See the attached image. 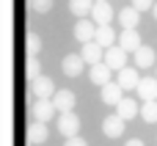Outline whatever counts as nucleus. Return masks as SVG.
Wrapping results in <instances>:
<instances>
[{"label":"nucleus","mask_w":157,"mask_h":146,"mask_svg":"<svg viewBox=\"0 0 157 146\" xmlns=\"http://www.w3.org/2000/svg\"><path fill=\"white\" fill-rule=\"evenodd\" d=\"M102 63L113 72H121V69H127V52L121 50V47H108L105 50V58H102Z\"/></svg>","instance_id":"obj_1"},{"label":"nucleus","mask_w":157,"mask_h":146,"mask_svg":"<svg viewBox=\"0 0 157 146\" xmlns=\"http://www.w3.org/2000/svg\"><path fill=\"white\" fill-rule=\"evenodd\" d=\"M58 133L66 138H75L80 133V119L77 113H58Z\"/></svg>","instance_id":"obj_2"},{"label":"nucleus","mask_w":157,"mask_h":146,"mask_svg":"<svg viewBox=\"0 0 157 146\" xmlns=\"http://www.w3.org/2000/svg\"><path fill=\"white\" fill-rule=\"evenodd\" d=\"M30 91H33L36 99H52L55 97V83L50 77H36V80H30Z\"/></svg>","instance_id":"obj_3"},{"label":"nucleus","mask_w":157,"mask_h":146,"mask_svg":"<svg viewBox=\"0 0 157 146\" xmlns=\"http://www.w3.org/2000/svg\"><path fill=\"white\" fill-rule=\"evenodd\" d=\"M50 102H52V108H55L58 113H72L75 105H77V97H75L72 91L63 88V91H55V97H52Z\"/></svg>","instance_id":"obj_4"},{"label":"nucleus","mask_w":157,"mask_h":146,"mask_svg":"<svg viewBox=\"0 0 157 146\" xmlns=\"http://www.w3.org/2000/svg\"><path fill=\"white\" fill-rule=\"evenodd\" d=\"M116 17V11H113V6L110 3H94V8H91V22L99 28V25H110V19Z\"/></svg>","instance_id":"obj_5"},{"label":"nucleus","mask_w":157,"mask_h":146,"mask_svg":"<svg viewBox=\"0 0 157 146\" xmlns=\"http://www.w3.org/2000/svg\"><path fill=\"white\" fill-rule=\"evenodd\" d=\"M30 113H33V121H41V124H47L58 110L52 108V102L50 99H36L33 102V108H30Z\"/></svg>","instance_id":"obj_6"},{"label":"nucleus","mask_w":157,"mask_h":146,"mask_svg":"<svg viewBox=\"0 0 157 146\" xmlns=\"http://www.w3.org/2000/svg\"><path fill=\"white\" fill-rule=\"evenodd\" d=\"M119 47H121L124 52H135L138 47H144L141 33H138V30H121V33H119Z\"/></svg>","instance_id":"obj_7"},{"label":"nucleus","mask_w":157,"mask_h":146,"mask_svg":"<svg viewBox=\"0 0 157 146\" xmlns=\"http://www.w3.org/2000/svg\"><path fill=\"white\" fill-rule=\"evenodd\" d=\"M80 58H83L86 63L97 66V63H102V58H105V50H102L97 41H88V44H83V50H80Z\"/></svg>","instance_id":"obj_8"},{"label":"nucleus","mask_w":157,"mask_h":146,"mask_svg":"<svg viewBox=\"0 0 157 146\" xmlns=\"http://www.w3.org/2000/svg\"><path fill=\"white\" fill-rule=\"evenodd\" d=\"M132 58H135V69H152L157 63V55H155L152 47H138L132 52Z\"/></svg>","instance_id":"obj_9"},{"label":"nucleus","mask_w":157,"mask_h":146,"mask_svg":"<svg viewBox=\"0 0 157 146\" xmlns=\"http://www.w3.org/2000/svg\"><path fill=\"white\" fill-rule=\"evenodd\" d=\"M138 97L144 99V102H155L157 99V77H141V83H138Z\"/></svg>","instance_id":"obj_10"},{"label":"nucleus","mask_w":157,"mask_h":146,"mask_svg":"<svg viewBox=\"0 0 157 146\" xmlns=\"http://www.w3.org/2000/svg\"><path fill=\"white\" fill-rule=\"evenodd\" d=\"M94 36H97V25H94V22H88V19H80V22L75 25V39H77L80 44H88V41H94Z\"/></svg>","instance_id":"obj_11"},{"label":"nucleus","mask_w":157,"mask_h":146,"mask_svg":"<svg viewBox=\"0 0 157 146\" xmlns=\"http://www.w3.org/2000/svg\"><path fill=\"white\" fill-rule=\"evenodd\" d=\"M94 41H97L102 50H108V47H113V44L119 41V33H116L110 25H99V28H97V36H94Z\"/></svg>","instance_id":"obj_12"},{"label":"nucleus","mask_w":157,"mask_h":146,"mask_svg":"<svg viewBox=\"0 0 157 146\" xmlns=\"http://www.w3.org/2000/svg\"><path fill=\"white\" fill-rule=\"evenodd\" d=\"M119 86H121V91H135L138 88V83H141V75H138V69H121L119 72V80H116Z\"/></svg>","instance_id":"obj_13"},{"label":"nucleus","mask_w":157,"mask_h":146,"mask_svg":"<svg viewBox=\"0 0 157 146\" xmlns=\"http://www.w3.org/2000/svg\"><path fill=\"white\" fill-rule=\"evenodd\" d=\"M102 133H105L108 138H119V135H124V119L116 116V113H110V116L102 121Z\"/></svg>","instance_id":"obj_14"},{"label":"nucleus","mask_w":157,"mask_h":146,"mask_svg":"<svg viewBox=\"0 0 157 146\" xmlns=\"http://www.w3.org/2000/svg\"><path fill=\"white\" fill-rule=\"evenodd\" d=\"M83 66H86V61L80 58V52H75V55H66V58H63V63H61L63 75H69V77H77V75L83 72Z\"/></svg>","instance_id":"obj_15"},{"label":"nucleus","mask_w":157,"mask_h":146,"mask_svg":"<svg viewBox=\"0 0 157 146\" xmlns=\"http://www.w3.org/2000/svg\"><path fill=\"white\" fill-rule=\"evenodd\" d=\"M116 17H119V22L124 25V30H135V25L141 22V14H138L132 6H124V8H121Z\"/></svg>","instance_id":"obj_16"},{"label":"nucleus","mask_w":157,"mask_h":146,"mask_svg":"<svg viewBox=\"0 0 157 146\" xmlns=\"http://www.w3.org/2000/svg\"><path fill=\"white\" fill-rule=\"evenodd\" d=\"M121 99H124V94H121V86H119V83L102 86V102H105V105H119Z\"/></svg>","instance_id":"obj_17"},{"label":"nucleus","mask_w":157,"mask_h":146,"mask_svg":"<svg viewBox=\"0 0 157 146\" xmlns=\"http://www.w3.org/2000/svg\"><path fill=\"white\" fill-rule=\"evenodd\" d=\"M116 110H119L116 116H121L124 121H127V119H135V116H141V108H138V102H135V99H127V97H124V99L116 105Z\"/></svg>","instance_id":"obj_18"},{"label":"nucleus","mask_w":157,"mask_h":146,"mask_svg":"<svg viewBox=\"0 0 157 146\" xmlns=\"http://www.w3.org/2000/svg\"><path fill=\"white\" fill-rule=\"evenodd\" d=\"M47 138H50L47 124H41V121H30V127H28V141H30V144H44Z\"/></svg>","instance_id":"obj_19"},{"label":"nucleus","mask_w":157,"mask_h":146,"mask_svg":"<svg viewBox=\"0 0 157 146\" xmlns=\"http://www.w3.org/2000/svg\"><path fill=\"white\" fill-rule=\"evenodd\" d=\"M91 8H94V0H69V11L80 19L91 17Z\"/></svg>","instance_id":"obj_20"},{"label":"nucleus","mask_w":157,"mask_h":146,"mask_svg":"<svg viewBox=\"0 0 157 146\" xmlns=\"http://www.w3.org/2000/svg\"><path fill=\"white\" fill-rule=\"evenodd\" d=\"M91 83H97V86H108V83H110V69H108L105 63L91 66Z\"/></svg>","instance_id":"obj_21"},{"label":"nucleus","mask_w":157,"mask_h":146,"mask_svg":"<svg viewBox=\"0 0 157 146\" xmlns=\"http://www.w3.org/2000/svg\"><path fill=\"white\" fill-rule=\"evenodd\" d=\"M141 119H144L146 124H157V99L141 105Z\"/></svg>","instance_id":"obj_22"},{"label":"nucleus","mask_w":157,"mask_h":146,"mask_svg":"<svg viewBox=\"0 0 157 146\" xmlns=\"http://www.w3.org/2000/svg\"><path fill=\"white\" fill-rule=\"evenodd\" d=\"M39 47H41V39H39L36 33H28V55H36Z\"/></svg>","instance_id":"obj_23"},{"label":"nucleus","mask_w":157,"mask_h":146,"mask_svg":"<svg viewBox=\"0 0 157 146\" xmlns=\"http://www.w3.org/2000/svg\"><path fill=\"white\" fill-rule=\"evenodd\" d=\"M28 77H30V80L39 77V58H36V55H28Z\"/></svg>","instance_id":"obj_24"},{"label":"nucleus","mask_w":157,"mask_h":146,"mask_svg":"<svg viewBox=\"0 0 157 146\" xmlns=\"http://www.w3.org/2000/svg\"><path fill=\"white\" fill-rule=\"evenodd\" d=\"M30 8L44 14V11H50V8H52V0H30Z\"/></svg>","instance_id":"obj_25"},{"label":"nucleus","mask_w":157,"mask_h":146,"mask_svg":"<svg viewBox=\"0 0 157 146\" xmlns=\"http://www.w3.org/2000/svg\"><path fill=\"white\" fill-rule=\"evenodd\" d=\"M132 8L141 14V11H149V8H155V0H132Z\"/></svg>","instance_id":"obj_26"},{"label":"nucleus","mask_w":157,"mask_h":146,"mask_svg":"<svg viewBox=\"0 0 157 146\" xmlns=\"http://www.w3.org/2000/svg\"><path fill=\"white\" fill-rule=\"evenodd\" d=\"M63 146H88V144H86L80 135H75V138H66V144H63Z\"/></svg>","instance_id":"obj_27"},{"label":"nucleus","mask_w":157,"mask_h":146,"mask_svg":"<svg viewBox=\"0 0 157 146\" xmlns=\"http://www.w3.org/2000/svg\"><path fill=\"white\" fill-rule=\"evenodd\" d=\"M124 146H144V141H138V138H132V141H127Z\"/></svg>","instance_id":"obj_28"},{"label":"nucleus","mask_w":157,"mask_h":146,"mask_svg":"<svg viewBox=\"0 0 157 146\" xmlns=\"http://www.w3.org/2000/svg\"><path fill=\"white\" fill-rule=\"evenodd\" d=\"M152 14H155V19H157V3H155V8H152Z\"/></svg>","instance_id":"obj_29"},{"label":"nucleus","mask_w":157,"mask_h":146,"mask_svg":"<svg viewBox=\"0 0 157 146\" xmlns=\"http://www.w3.org/2000/svg\"><path fill=\"white\" fill-rule=\"evenodd\" d=\"M94 3H108V0H94Z\"/></svg>","instance_id":"obj_30"},{"label":"nucleus","mask_w":157,"mask_h":146,"mask_svg":"<svg viewBox=\"0 0 157 146\" xmlns=\"http://www.w3.org/2000/svg\"><path fill=\"white\" fill-rule=\"evenodd\" d=\"M155 77H157V75H155Z\"/></svg>","instance_id":"obj_31"}]
</instances>
